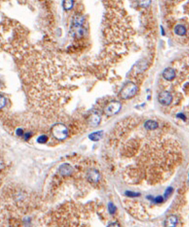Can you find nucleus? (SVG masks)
I'll use <instances>...</instances> for the list:
<instances>
[{
    "mask_svg": "<svg viewBox=\"0 0 189 227\" xmlns=\"http://www.w3.org/2000/svg\"><path fill=\"white\" fill-rule=\"evenodd\" d=\"M137 91L136 85L132 82H129L125 84L120 91V96L123 99H130L134 96Z\"/></svg>",
    "mask_w": 189,
    "mask_h": 227,
    "instance_id": "f257e3e1",
    "label": "nucleus"
},
{
    "mask_svg": "<svg viewBox=\"0 0 189 227\" xmlns=\"http://www.w3.org/2000/svg\"><path fill=\"white\" fill-rule=\"evenodd\" d=\"M53 134L55 138L59 140H63L68 136V130L67 127L61 123L56 124L53 127Z\"/></svg>",
    "mask_w": 189,
    "mask_h": 227,
    "instance_id": "f03ea898",
    "label": "nucleus"
},
{
    "mask_svg": "<svg viewBox=\"0 0 189 227\" xmlns=\"http://www.w3.org/2000/svg\"><path fill=\"white\" fill-rule=\"evenodd\" d=\"M122 105L118 102H112L109 103L108 105L106 106L104 109L105 114L108 116H111L118 113L120 109H121Z\"/></svg>",
    "mask_w": 189,
    "mask_h": 227,
    "instance_id": "7ed1b4c3",
    "label": "nucleus"
},
{
    "mask_svg": "<svg viewBox=\"0 0 189 227\" xmlns=\"http://www.w3.org/2000/svg\"><path fill=\"white\" fill-rule=\"evenodd\" d=\"M159 102L164 105H169L173 101V96L168 91L161 92L159 95Z\"/></svg>",
    "mask_w": 189,
    "mask_h": 227,
    "instance_id": "20e7f679",
    "label": "nucleus"
},
{
    "mask_svg": "<svg viewBox=\"0 0 189 227\" xmlns=\"http://www.w3.org/2000/svg\"><path fill=\"white\" fill-rule=\"evenodd\" d=\"M162 75L164 78L167 81H172L175 77V71L173 68H167L163 71Z\"/></svg>",
    "mask_w": 189,
    "mask_h": 227,
    "instance_id": "39448f33",
    "label": "nucleus"
},
{
    "mask_svg": "<svg viewBox=\"0 0 189 227\" xmlns=\"http://www.w3.org/2000/svg\"><path fill=\"white\" fill-rule=\"evenodd\" d=\"M73 169H72V167L67 163L63 164L61 165L60 168V174L63 175H68L70 174H72Z\"/></svg>",
    "mask_w": 189,
    "mask_h": 227,
    "instance_id": "423d86ee",
    "label": "nucleus"
},
{
    "mask_svg": "<svg viewBox=\"0 0 189 227\" xmlns=\"http://www.w3.org/2000/svg\"><path fill=\"white\" fill-rule=\"evenodd\" d=\"M178 223V218L176 216L171 215L169 216L165 221V226H175Z\"/></svg>",
    "mask_w": 189,
    "mask_h": 227,
    "instance_id": "0eeeda50",
    "label": "nucleus"
},
{
    "mask_svg": "<svg viewBox=\"0 0 189 227\" xmlns=\"http://www.w3.org/2000/svg\"><path fill=\"white\" fill-rule=\"evenodd\" d=\"M99 177L100 175L97 170H91L88 174L89 181L91 183H97L99 179Z\"/></svg>",
    "mask_w": 189,
    "mask_h": 227,
    "instance_id": "6e6552de",
    "label": "nucleus"
},
{
    "mask_svg": "<svg viewBox=\"0 0 189 227\" xmlns=\"http://www.w3.org/2000/svg\"><path fill=\"white\" fill-rule=\"evenodd\" d=\"M158 126H159L158 123L156 121H153V120H148V121H147L144 123V127H145V128H146L147 130H155L158 128Z\"/></svg>",
    "mask_w": 189,
    "mask_h": 227,
    "instance_id": "1a4fd4ad",
    "label": "nucleus"
},
{
    "mask_svg": "<svg viewBox=\"0 0 189 227\" xmlns=\"http://www.w3.org/2000/svg\"><path fill=\"white\" fill-rule=\"evenodd\" d=\"M174 32L178 36H184L187 33V29L183 25H177L174 28Z\"/></svg>",
    "mask_w": 189,
    "mask_h": 227,
    "instance_id": "9d476101",
    "label": "nucleus"
},
{
    "mask_svg": "<svg viewBox=\"0 0 189 227\" xmlns=\"http://www.w3.org/2000/svg\"><path fill=\"white\" fill-rule=\"evenodd\" d=\"M100 121V116L96 114H93L91 115L90 118V123L91 126H97L98 125Z\"/></svg>",
    "mask_w": 189,
    "mask_h": 227,
    "instance_id": "9b49d317",
    "label": "nucleus"
},
{
    "mask_svg": "<svg viewBox=\"0 0 189 227\" xmlns=\"http://www.w3.org/2000/svg\"><path fill=\"white\" fill-rule=\"evenodd\" d=\"M102 132H103L102 131H98V132L92 133L90 135H89V138L93 141H98L102 138L103 135Z\"/></svg>",
    "mask_w": 189,
    "mask_h": 227,
    "instance_id": "f8f14e48",
    "label": "nucleus"
},
{
    "mask_svg": "<svg viewBox=\"0 0 189 227\" xmlns=\"http://www.w3.org/2000/svg\"><path fill=\"white\" fill-rule=\"evenodd\" d=\"M74 5V1L73 0H63V6L65 10H70Z\"/></svg>",
    "mask_w": 189,
    "mask_h": 227,
    "instance_id": "ddd939ff",
    "label": "nucleus"
},
{
    "mask_svg": "<svg viewBox=\"0 0 189 227\" xmlns=\"http://www.w3.org/2000/svg\"><path fill=\"white\" fill-rule=\"evenodd\" d=\"M137 1L138 5L143 8L148 7L152 2V0H137Z\"/></svg>",
    "mask_w": 189,
    "mask_h": 227,
    "instance_id": "4468645a",
    "label": "nucleus"
},
{
    "mask_svg": "<svg viewBox=\"0 0 189 227\" xmlns=\"http://www.w3.org/2000/svg\"><path fill=\"white\" fill-rule=\"evenodd\" d=\"M48 137L46 135H42L40 136L37 139V142L40 144H45L47 142Z\"/></svg>",
    "mask_w": 189,
    "mask_h": 227,
    "instance_id": "2eb2a0df",
    "label": "nucleus"
},
{
    "mask_svg": "<svg viewBox=\"0 0 189 227\" xmlns=\"http://www.w3.org/2000/svg\"><path fill=\"white\" fill-rule=\"evenodd\" d=\"M108 209H109V213L111 214H115L116 211V206L113 204L112 203H109V205H108Z\"/></svg>",
    "mask_w": 189,
    "mask_h": 227,
    "instance_id": "dca6fc26",
    "label": "nucleus"
},
{
    "mask_svg": "<svg viewBox=\"0 0 189 227\" xmlns=\"http://www.w3.org/2000/svg\"><path fill=\"white\" fill-rule=\"evenodd\" d=\"M173 192V188H168L165 191L164 193V198H167L171 195L172 193Z\"/></svg>",
    "mask_w": 189,
    "mask_h": 227,
    "instance_id": "f3484780",
    "label": "nucleus"
},
{
    "mask_svg": "<svg viewBox=\"0 0 189 227\" xmlns=\"http://www.w3.org/2000/svg\"><path fill=\"white\" fill-rule=\"evenodd\" d=\"M126 195L129 197H138V196L140 195L139 193H134V192H132V191H126Z\"/></svg>",
    "mask_w": 189,
    "mask_h": 227,
    "instance_id": "a211bd4d",
    "label": "nucleus"
},
{
    "mask_svg": "<svg viewBox=\"0 0 189 227\" xmlns=\"http://www.w3.org/2000/svg\"><path fill=\"white\" fill-rule=\"evenodd\" d=\"M164 201V198L161 196H159V197H157V198H155V202L156 203H162Z\"/></svg>",
    "mask_w": 189,
    "mask_h": 227,
    "instance_id": "6ab92c4d",
    "label": "nucleus"
},
{
    "mask_svg": "<svg viewBox=\"0 0 189 227\" xmlns=\"http://www.w3.org/2000/svg\"><path fill=\"white\" fill-rule=\"evenodd\" d=\"M17 134H18V135L19 136H22L23 135V130L20 128L18 129L17 130Z\"/></svg>",
    "mask_w": 189,
    "mask_h": 227,
    "instance_id": "aec40b11",
    "label": "nucleus"
},
{
    "mask_svg": "<svg viewBox=\"0 0 189 227\" xmlns=\"http://www.w3.org/2000/svg\"><path fill=\"white\" fill-rule=\"evenodd\" d=\"M5 104V98L3 97V96H1V107L2 108L3 106H4Z\"/></svg>",
    "mask_w": 189,
    "mask_h": 227,
    "instance_id": "412c9836",
    "label": "nucleus"
},
{
    "mask_svg": "<svg viewBox=\"0 0 189 227\" xmlns=\"http://www.w3.org/2000/svg\"><path fill=\"white\" fill-rule=\"evenodd\" d=\"M178 116L180 117V118H181L182 119L185 120V116L183 114H178Z\"/></svg>",
    "mask_w": 189,
    "mask_h": 227,
    "instance_id": "4be33fe9",
    "label": "nucleus"
},
{
    "mask_svg": "<svg viewBox=\"0 0 189 227\" xmlns=\"http://www.w3.org/2000/svg\"><path fill=\"white\" fill-rule=\"evenodd\" d=\"M30 137H31V134L30 133H27L25 135V139H28Z\"/></svg>",
    "mask_w": 189,
    "mask_h": 227,
    "instance_id": "5701e85b",
    "label": "nucleus"
},
{
    "mask_svg": "<svg viewBox=\"0 0 189 227\" xmlns=\"http://www.w3.org/2000/svg\"><path fill=\"white\" fill-rule=\"evenodd\" d=\"M188 176H189V175H188Z\"/></svg>",
    "mask_w": 189,
    "mask_h": 227,
    "instance_id": "b1692460",
    "label": "nucleus"
}]
</instances>
